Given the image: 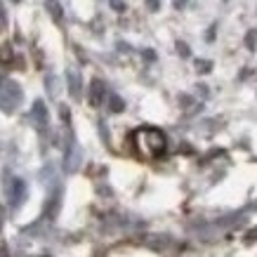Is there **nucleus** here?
I'll return each mask as SVG.
<instances>
[{"instance_id": "obj_6", "label": "nucleus", "mask_w": 257, "mask_h": 257, "mask_svg": "<svg viewBox=\"0 0 257 257\" xmlns=\"http://www.w3.org/2000/svg\"><path fill=\"white\" fill-rule=\"evenodd\" d=\"M5 24H8V15H5V8H3V0H0V31L5 29Z\"/></svg>"}, {"instance_id": "obj_4", "label": "nucleus", "mask_w": 257, "mask_h": 257, "mask_svg": "<svg viewBox=\"0 0 257 257\" xmlns=\"http://www.w3.org/2000/svg\"><path fill=\"white\" fill-rule=\"evenodd\" d=\"M12 205H19V203L24 201V182L22 179H17L15 182V191H12Z\"/></svg>"}, {"instance_id": "obj_8", "label": "nucleus", "mask_w": 257, "mask_h": 257, "mask_svg": "<svg viewBox=\"0 0 257 257\" xmlns=\"http://www.w3.org/2000/svg\"><path fill=\"white\" fill-rule=\"evenodd\" d=\"M43 257H50V255H43Z\"/></svg>"}, {"instance_id": "obj_1", "label": "nucleus", "mask_w": 257, "mask_h": 257, "mask_svg": "<svg viewBox=\"0 0 257 257\" xmlns=\"http://www.w3.org/2000/svg\"><path fill=\"white\" fill-rule=\"evenodd\" d=\"M165 147H168V142H165V135L156 127H142L135 133V149H137V154L142 158H158L163 156Z\"/></svg>"}, {"instance_id": "obj_3", "label": "nucleus", "mask_w": 257, "mask_h": 257, "mask_svg": "<svg viewBox=\"0 0 257 257\" xmlns=\"http://www.w3.org/2000/svg\"><path fill=\"white\" fill-rule=\"evenodd\" d=\"M78 165H80V151L73 147L69 154H66V163H64V168H66L69 172H73L76 168H78Z\"/></svg>"}, {"instance_id": "obj_2", "label": "nucleus", "mask_w": 257, "mask_h": 257, "mask_svg": "<svg viewBox=\"0 0 257 257\" xmlns=\"http://www.w3.org/2000/svg\"><path fill=\"white\" fill-rule=\"evenodd\" d=\"M101 99H104V83L101 80H92V85H90V101L94 106H99Z\"/></svg>"}, {"instance_id": "obj_7", "label": "nucleus", "mask_w": 257, "mask_h": 257, "mask_svg": "<svg viewBox=\"0 0 257 257\" xmlns=\"http://www.w3.org/2000/svg\"><path fill=\"white\" fill-rule=\"evenodd\" d=\"M111 111H123V101L118 97H111Z\"/></svg>"}, {"instance_id": "obj_5", "label": "nucleus", "mask_w": 257, "mask_h": 257, "mask_svg": "<svg viewBox=\"0 0 257 257\" xmlns=\"http://www.w3.org/2000/svg\"><path fill=\"white\" fill-rule=\"evenodd\" d=\"M69 90L73 97H78L80 94V76H76L73 71H69Z\"/></svg>"}]
</instances>
